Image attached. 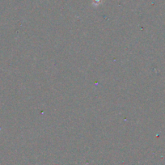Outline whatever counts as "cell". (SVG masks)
Returning <instances> with one entry per match:
<instances>
[{"label":"cell","instance_id":"1","mask_svg":"<svg viewBox=\"0 0 165 165\" xmlns=\"http://www.w3.org/2000/svg\"><path fill=\"white\" fill-rule=\"evenodd\" d=\"M100 2H101V0H93V4L95 6H97L98 4H100Z\"/></svg>","mask_w":165,"mask_h":165}]
</instances>
